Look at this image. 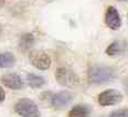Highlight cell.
<instances>
[{
    "label": "cell",
    "instance_id": "cell-5",
    "mask_svg": "<svg viewBox=\"0 0 128 117\" xmlns=\"http://www.w3.org/2000/svg\"><path fill=\"white\" fill-rule=\"evenodd\" d=\"M98 103L102 106H112V105H116L118 103L122 102V93L117 90L114 88H109L106 91H103L98 95L97 97Z\"/></svg>",
    "mask_w": 128,
    "mask_h": 117
},
{
    "label": "cell",
    "instance_id": "cell-1",
    "mask_svg": "<svg viewBox=\"0 0 128 117\" xmlns=\"http://www.w3.org/2000/svg\"><path fill=\"white\" fill-rule=\"evenodd\" d=\"M116 78V71L107 65H92L87 72L90 84H105Z\"/></svg>",
    "mask_w": 128,
    "mask_h": 117
},
{
    "label": "cell",
    "instance_id": "cell-2",
    "mask_svg": "<svg viewBox=\"0 0 128 117\" xmlns=\"http://www.w3.org/2000/svg\"><path fill=\"white\" fill-rule=\"evenodd\" d=\"M14 112L21 117H40L39 107L30 98H20L14 104Z\"/></svg>",
    "mask_w": 128,
    "mask_h": 117
},
{
    "label": "cell",
    "instance_id": "cell-12",
    "mask_svg": "<svg viewBox=\"0 0 128 117\" xmlns=\"http://www.w3.org/2000/svg\"><path fill=\"white\" fill-rule=\"evenodd\" d=\"M16 58L12 53L10 52H4L0 53V68H10L14 64Z\"/></svg>",
    "mask_w": 128,
    "mask_h": 117
},
{
    "label": "cell",
    "instance_id": "cell-9",
    "mask_svg": "<svg viewBox=\"0 0 128 117\" xmlns=\"http://www.w3.org/2000/svg\"><path fill=\"white\" fill-rule=\"evenodd\" d=\"M34 43V36L32 33H24L22 34L19 42V49L21 50V52H28L29 50L32 48Z\"/></svg>",
    "mask_w": 128,
    "mask_h": 117
},
{
    "label": "cell",
    "instance_id": "cell-4",
    "mask_svg": "<svg viewBox=\"0 0 128 117\" xmlns=\"http://www.w3.org/2000/svg\"><path fill=\"white\" fill-rule=\"evenodd\" d=\"M29 60L32 65L41 71L48 70L51 66V58L43 50H32L29 53Z\"/></svg>",
    "mask_w": 128,
    "mask_h": 117
},
{
    "label": "cell",
    "instance_id": "cell-16",
    "mask_svg": "<svg viewBox=\"0 0 128 117\" xmlns=\"http://www.w3.org/2000/svg\"><path fill=\"white\" fill-rule=\"evenodd\" d=\"M124 87H125V90H126V92L128 93V80H127V81H125V84H124Z\"/></svg>",
    "mask_w": 128,
    "mask_h": 117
},
{
    "label": "cell",
    "instance_id": "cell-6",
    "mask_svg": "<svg viewBox=\"0 0 128 117\" xmlns=\"http://www.w3.org/2000/svg\"><path fill=\"white\" fill-rule=\"evenodd\" d=\"M105 23L112 30H118L122 26V18L119 16L118 10L115 7L110 6L107 8L105 14Z\"/></svg>",
    "mask_w": 128,
    "mask_h": 117
},
{
    "label": "cell",
    "instance_id": "cell-10",
    "mask_svg": "<svg viewBox=\"0 0 128 117\" xmlns=\"http://www.w3.org/2000/svg\"><path fill=\"white\" fill-rule=\"evenodd\" d=\"M26 82H28L29 86L32 88H40L45 84V80L42 76L36 75L33 73L26 74Z\"/></svg>",
    "mask_w": 128,
    "mask_h": 117
},
{
    "label": "cell",
    "instance_id": "cell-11",
    "mask_svg": "<svg viewBox=\"0 0 128 117\" xmlns=\"http://www.w3.org/2000/svg\"><path fill=\"white\" fill-rule=\"evenodd\" d=\"M90 110L85 105H76L70 110L68 117H90Z\"/></svg>",
    "mask_w": 128,
    "mask_h": 117
},
{
    "label": "cell",
    "instance_id": "cell-14",
    "mask_svg": "<svg viewBox=\"0 0 128 117\" xmlns=\"http://www.w3.org/2000/svg\"><path fill=\"white\" fill-rule=\"evenodd\" d=\"M108 117H128V108H120L110 114Z\"/></svg>",
    "mask_w": 128,
    "mask_h": 117
},
{
    "label": "cell",
    "instance_id": "cell-17",
    "mask_svg": "<svg viewBox=\"0 0 128 117\" xmlns=\"http://www.w3.org/2000/svg\"><path fill=\"white\" fill-rule=\"evenodd\" d=\"M4 1H6V0H0V9H1L2 6L4 4Z\"/></svg>",
    "mask_w": 128,
    "mask_h": 117
},
{
    "label": "cell",
    "instance_id": "cell-13",
    "mask_svg": "<svg viewBox=\"0 0 128 117\" xmlns=\"http://www.w3.org/2000/svg\"><path fill=\"white\" fill-rule=\"evenodd\" d=\"M122 52V48L120 44L118 42H113L108 46V48L106 49V54L109 55V56H116L119 53Z\"/></svg>",
    "mask_w": 128,
    "mask_h": 117
},
{
    "label": "cell",
    "instance_id": "cell-18",
    "mask_svg": "<svg viewBox=\"0 0 128 117\" xmlns=\"http://www.w3.org/2000/svg\"><path fill=\"white\" fill-rule=\"evenodd\" d=\"M1 31H2V29H1V26H0V34H1Z\"/></svg>",
    "mask_w": 128,
    "mask_h": 117
},
{
    "label": "cell",
    "instance_id": "cell-7",
    "mask_svg": "<svg viewBox=\"0 0 128 117\" xmlns=\"http://www.w3.org/2000/svg\"><path fill=\"white\" fill-rule=\"evenodd\" d=\"M73 100V94L68 91H62L52 94L50 96V103L54 108H63L65 107L71 100Z\"/></svg>",
    "mask_w": 128,
    "mask_h": 117
},
{
    "label": "cell",
    "instance_id": "cell-19",
    "mask_svg": "<svg viewBox=\"0 0 128 117\" xmlns=\"http://www.w3.org/2000/svg\"><path fill=\"white\" fill-rule=\"evenodd\" d=\"M118 1H125V0H118Z\"/></svg>",
    "mask_w": 128,
    "mask_h": 117
},
{
    "label": "cell",
    "instance_id": "cell-15",
    "mask_svg": "<svg viewBox=\"0 0 128 117\" xmlns=\"http://www.w3.org/2000/svg\"><path fill=\"white\" fill-rule=\"evenodd\" d=\"M4 98H6V93H4V88H2V87L0 86V103L4 102Z\"/></svg>",
    "mask_w": 128,
    "mask_h": 117
},
{
    "label": "cell",
    "instance_id": "cell-8",
    "mask_svg": "<svg viewBox=\"0 0 128 117\" xmlns=\"http://www.w3.org/2000/svg\"><path fill=\"white\" fill-rule=\"evenodd\" d=\"M1 82L4 86H7L8 88L10 90H14V91H18V90H21L23 87V81L22 78H20L19 74L17 73H8L4 74L1 78Z\"/></svg>",
    "mask_w": 128,
    "mask_h": 117
},
{
    "label": "cell",
    "instance_id": "cell-3",
    "mask_svg": "<svg viewBox=\"0 0 128 117\" xmlns=\"http://www.w3.org/2000/svg\"><path fill=\"white\" fill-rule=\"evenodd\" d=\"M55 78L58 84L66 87H76L80 83L78 76L68 68H58L55 72Z\"/></svg>",
    "mask_w": 128,
    "mask_h": 117
}]
</instances>
